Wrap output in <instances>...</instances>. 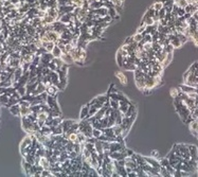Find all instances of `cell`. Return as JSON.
I'll return each instance as SVG.
<instances>
[{
  "mask_svg": "<svg viewBox=\"0 0 198 177\" xmlns=\"http://www.w3.org/2000/svg\"><path fill=\"white\" fill-rule=\"evenodd\" d=\"M115 58H117V63H118V65H119V67L122 68L123 61H124V56L121 54L120 51H118V52H117V56H115Z\"/></svg>",
  "mask_w": 198,
  "mask_h": 177,
  "instance_id": "4dcf8cb0",
  "label": "cell"
},
{
  "mask_svg": "<svg viewBox=\"0 0 198 177\" xmlns=\"http://www.w3.org/2000/svg\"><path fill=\"white\" fill-rule=\"evenodd\" d=\"M133 154H135V153H133L132 150H128V148H126V155H127V157H128V156L130 157V156H133Z\"/></svg>",
  "mask_w": 198,
  "mask_h": 177,
  "instance_id": "ee69618b",
  "label": "cell"
},
{
  "mask_svg": "<svg viewBox=\"0 0 198 177\" xmlns=\"http://www.w3.org/2000/svg\"><path fill=\"white\" fill-rule=\"evenodd\" d=\"M46 103L48 104V106L50 107L51 109L56 110V111H58V112H61V109H60V106H58L57 101H56V97H51V96H48V98H47V101H46Z\"/></svg>",
  "mask_w": 198,
  "mask_h": 177,
  "instance_id": "277c9868",
  "label": "cell"
},
{
  "mask_svg": "<svg viewBox=\"0 0 198 177\" xmlns=\"http://www.w3.org/2000/svg\"><path fill=\"white\" fill-rule=\"evenodd\" d=\"M129 104H130V102L128 101V100H126V101H120L119 110L121 111V114H122L123 116H124L126 112H127L128 107H129Z\"/></svg>",
  "mask_w": 198,
  "mask_h": 177,
  "instance_id": "30bf717a",
  "label": "cell"
},
{
  "mask_svg": "<svg viewBox=\"0 0 198 177\" xmlns=\"http://www.w3.org/2000/svg\"><path fill=\"white\" fill-rule=\"evenodd\" d=\"M74 123L73 120H63V122H61V127H63V132L64 133H67L69 129H70V127L72 126V124ZM63 133V134H64Z\"/></svg>",
  "mask_w": 198,
  "mask_h": 177,
  "instance_id": "2e32d148",
  "label": "cell"
},
{
  "mask_svg": "<svg viewBox=\"0 0 198 177\" xmlns=\"http://www.w3.org/2000/svg\"><path fill=\"white\" fill-rule=\"evenodd\" d=\"M112 129H114V133H115V137H117V136L122 135V133H123L122 127H121V125H119V124H115L114 126H112Z\"/></svg>",
  "mask_w": 198,
  "mask_h": 177,
  "instance_id": "f546056e",
  "label": "cell"
},
{
  "mask_svg": "<svg viewBox=\"0 0 198 177\" xmlns=\"http://www.w3.org/2000/svg\"><path fill=\"white\" fill-rule=\"evenodd\" d=\"M16 90H17L18 93H19L20 97H24V96H25V94H27V87H25V86H20V87H18Z\"/></svg>",
  "mask_w": 198,
  "mask_h": 177,
  "instance_id": "836d02e7",
  "label": "cell"
},
{
  "mask_svg": "<svg viewBox=\"0 0 198 177\" xmlns=\"http://www.w3.org/2000/svg\"><path fill=\"white\" fill-rule=\"evenodd\" d=\"M145 158V160H146V162L148 163V165H151V166H154L155 169H157V170H160V168H161V165H160V161L159 160H157V159L155 158H153V157H144Z\"/></svg>",
  "mask_w": 198,
  "mask_h": 177,
  "instance_id": "9c48e42d",
  "label": "cell"
},
{
  "mask_svg": "<svg viewBox=\"0 0 198 177\" xmlns=\"http://www.w3.org/2000/svg\"><path fill=\"white\" fill-rule=\"evenodd\" d=\"M94 148H96V151L99 155H104V148H103V143L101 140L97 139L94 143Z\"/></svg>",
  "mask_w": 198,
  "mask_h": 177,
  "instance_id": "7402d4cb",
  "label": "cell"
},
{
  "mask_svg": "<svg viewBox=\"0 0 198 177\" xmlns=\"http://www.w3.org/2000/svg\"><path fill=\"white\" fill-rule=\"evenodd\" d=\"M61 122H63V118H61V116H58V117H53V119H52V123H51V127H55V126H57V125L61 124Z\"/></svg>",
  "mask_w": 198,
  "mask_h": 177,
  "instance_id": "4316f807",
  "label": "cell"
},
{
  "mask_svg": "<svg viewBox=\"0 0 198 177\" xmlns=\"http://www.w3.org/2000/svg\"><path fill=\"white\" fill-rule=\"evenodd\" d=\"M31 112H32L31 106H22V105H20V117H27Z\"/></svg>",
  "mask_w": 198,
  "mask_h": 177,
  "instance_id": "d6986e66",
  "label": "cell"
},
{
  "mask_svg": "<svg viewBox=\"0 0 198 177\" xmlns=\"http://www.w3.org/2000/svg\"><path fill=\"white\" fill-rule=\"evenodd\" d=\"M159 173H160V176H172L171 173L168 171V169L164 168V166H161L160 170H159Z\"/></svg>",
  "mask_w": 198,
  "mask_h": 177,
  "instance_id": "d590c367",
  "label": "cell"
},
{
  "mask_svg": "<svg viewBox=\"0 0 198 177\" xmlns=\"http://www.w3.org/2000/svg\"><path fill=\"white\" fill-rule=\"evenodd\" d=\"M43 169H50L51 166V163L50 161H49V158L46 157V156H43V157L39 158V165Z\"/></svg>",
  "mask_w": 198,
  "mask_h": 177,
  "instance_id": "4fadbf2b",
  "label": "cell"
},
{
  "mask_svg": "<svg viewBox=\"0 0 198 177\" xmlns=\"http://www.w3.org/2000/svg\"><path fill=\"white\" fill-rule=\"evenodd\" d=\"M85 2H86L85 0H67V4L72 6L73 7H83Z\"/></svg>",
  "mask_w": 198,
  "mask_h": 177,
  "instance_id": "8fae6325",
  "label": "cell"
},
{
  "mask_svg": "<svg viewBox=\"0 0 198 177\" xmlns=\"http://www.w3.org/2000/svg\"><path fill=\"white\" fill-rule=\"evenodd\" d=\"M22 118V128L25 132H27L28 134L33 135L34 134V126H33V122L31 121L28 117H21Z\"/></svg>",
  "mask_w": 198,
  "mask_h": 177,
  "instance_id": "3957f363",
  "label": "cell"
},
{
  "mask_svg": "<svg viewBox=\"0 0 198 177\" xmlns=\"http://www.w3.org/2000/svg\"><path fill=\"white\" fill-rule=\"evenodd\" d=\"M133 37V40H135L136 43H140V42H142V40H143L144 35L142 34V33H136Z\"/></svg>",
  "mask_w": 198,
  "mask_h": 177,
  "instance_id": "e575fe53",
  "label": "cell"
},
{
  "mask_svg": "<svg viewBox=\"0 0 198 177\" xmlns=\"http://www.w3.org/2000/svg\"><path fill=\"white\" fill-rule=\"evenodd\" d=\"M161 1H162V2H163V3H164V2H165V1H168V0H161Z\"/></svg>",
  "mask_w": 198,
  "mask_h": 177,
  "instance_id": "f6af8a7d",
  "label": "cell"
},
{
  "mask_svg": "<svg viewBox=\"0 0 198 177\" xmlns=\"http://www.w3.org/2000/svg\"><path fill=\"white\" fill-rule=\"evenodd\" d=\"M169 43L173 45L174 48H179L180 46H182L181 42H180V39L176 34H169Z\"/></svg>",
  "mask_w": 198,
  "mask_h": 177,
  "instance_id": "ba28073f",
  "label": "cell"
},
{
  "mask_svg": "<svg viewBox=\"0 0 198 177\" xmlns=\"http://www.w3.org/2000/svg\"><path fill=\"white\" fill-rule=\"evenodd\" d=\"M179 91H180V89H177V88H173L171 90V94H172V97L175 99V98H177L178 97V94H179Z\"/></svg>",
  "mask_w": 198,
  "mask_h": 177,
  "instance_id": "ab89813d",
  "label": "cell"
},
{
  "mask_svg": "<svg viewBox=\"0 0 198 177\" xmlns=\"http://www.w3.org/2000/svg\"><path fill=\"white\" fill-rule=\"evenodd\" d=\"M144 38L143 40L144 42H153V35L151 34H143Z\"/></svg>",
  "mask_w": 198,
  "mask_h": 177,
  "instance_id": "60d3db41",
  "label": "cell"
},
{
  "mask_svg": "<svg viewBox=\"0 0 198 177\" xmlns=\"http://www.w3.org/2000/svg\"><path fill=\"white\" fill-rule=\"evenodd\" d=\"M135 81H136V85L139 89H141V90H144L145 89V78L143 76H140V78H135Z\"/></svg>",
  "mask_w": 198,
  "mask_h": 177,
  "instance_id": "9a60e30c",
  "label": "cell"
},
{
  "mask_svg": "<svg viewBox=\"0 0 198 177\" xmlns=\"http://www.w3.org/2000/svg\"><path fill=\"white\" fill-rule=\"evenodd\" d=\"M51 53H52V55L54 56V57H61V54H63V51H61V49L60 47H58L57 45H55V47L53 48V50L51 51Z\"/></svg>",
  "mask_w": 198,
  "mask_h": 177,
  "instance_id": "cb8c5ba5",
  "label": "cell"
},
{
  "mask_svg": "<svg viewBox=\"0 0 198 177\" xmlns=\"http://www.w3.org/2000/svg\"><path fill=\"white\" fill-rule=\"evenodd\" d=\"M109 103H110V107H111L112 109H118V108H119V105H120L119 100L109 99Z\"/></svg>",
  "mask_w": 198,
  "mask_h": 177,
  "instance_id": "1f68e13d",
  "label": "cell"
},
{
  "mask_svg": "<svg viewBox=\"0 0 198 177\" xmlns=\"http://www.w3.org/2000/svg\"><path fill=\"white\" fill-rule=\"evenodd\" d=\"M174 4L178 7H181V9H186L189 2H187V0H174Z\"/></svg>",
  "mask_w": 198,
  "mask_h": 177,
  "instance_id": "d4e9b609",
  "label": "cell"
},
{
  "mask_svg": "<svg viewBox=\"0 0 198 177\" xmlns=\"http://www.w3.org/2000/svg\"><path fill=\"white\" fill-rule=\"evenodd\" d=\"M153 7L155 9V11L159 12L161 9H163L164 6H163V2L161 1V0H156V2L153 4Z\"/></svg>",
  "mask_w": 198,
  "mask_h": 177,
  "instance_id": "f1b7e54d",
  "label": "cell"
},
{
  "mask_svg": "<svg viewBox=\"0 0 198 177\" xmlns=\"http://www.w3.org/2000/svg\"><path fill=\"white\" fill-rule=\"evenodd\" d=\"M9 100H10L9 94H7L6 92H3V93H0V104H1V105L7 106V104L9 103Z\"/></svg>",
  "mask_w": 198,
  "mask_h": 177,
  "instance_id": "603a6c76",
  "label": "cell"
},
{
  "mask_svg": "<svg viewBox=\"0 0 198 177\" xmlns=\"http://www.w3.org/2000/svg\"><path fill=\"white\" fill-rule=\"evenodd\" d=\"M10 112L13 115V116H20V105L19 103L12 105L10 107Z\"/></svg>",
  "mask_w": 198,
  "mask_h": 177,
  "instance_id": "44dd1931",
  "label": "cell"
},
{
  "mask_svg": "<svg viewBox=\"0 0 198 177\" xmlns=\"http://www.w3.org/2000/svg\"><path fill=\"white\" fill-rule=\"evenodd\" d=\"M103 134V129H100V128H93V132H92V136L97 139H99L100 136Z\"/></svg>",
  "mask_w": 198,
  "mask_h": 177,
  "instance_id": "8d00e7d4",
  "label": "cell"
},
{
  "mask_svg": "<svg viewBox=\"0 0 198 177\" xmlns=\"http://www.w3.org/2000/svg\"><path fill=\"white\" fill-rule=\"evenodd\" d=\"M58 91H60V88H58L56 85L52 84V83L48 84V85L46 86V92H47L48 96L56 97V96H57V93H58Z\"/></svg>",
  "mask_w": 198,
  "mask_h": 177,
  "instance_id": "5b68a950",
  "label": "cell"
},
{
  "mask_svg": "<svg viewBox=\"0 0 198 177\" xmlns=\"http://www.w3.org/2000/svg\"><path fill=\"white\" fill-rule=\"evenodd\" d=\"M172 58H173V53H168V55H166L165 60L162 63V65H163V67H165V66H168L169 63H171Z\"/></svg>",
  "mask_w": 198,
  "mask_h": 177,
  "instance_id": "d6a6232c",
  "label": "cell"
},
{
  "mask_svg": "<svg viewBox=\"0 0 198 177\" xmlns=\"http://www.w3.org/2000/svg\"><path fill=\"white\" fill-rule=\"evenodd\" d=\"M135 112H137V110H136V106L133 103H130L129 104V107H128L127 112H126V114L124 115V117H130V116H133Z\"/></svg>",
  "mask_w": 198,
  "mask_h": 177,
  "instance_id": "83f0119b",
  "label": "cell"
},
{
  "mask_svg": "<svg viewBox=\"0 0 198 177\" xmlns=\"http://www.w3.org/2000/svg\"><path fill=\"white\" fill-rule=\"evenodd\" d=\"M133 42H135V40H133V37H128L127 39L125 40L124 43H126V45H129V43H132Z\"/></svg>",
  "mask_w": 198,
  "mask_h": 177,
  "instance_id": "7bdbcfd3",
  "label": "cell"
},
{
  "mask_svg": "<svg viewBox=\"0 0 198 177\" xmlns=\"http://www.w3.org/2000/svg\"><path fill=\"white\" fill-rule=\"evenodd\" d=\"M190 155H191V159L195 161H198V150L195 145H189Z\"/></svg>",
  "mask_w": 198,
  "mask_h": 177,
  "instance_id": "5bb4252c",
  "label": "cell"
},
{
  "mask_svg": "<svg viewBox=\"0 0 198 177\" xmlns=\"http://www.w3.org/2000/svg\"><path fill=\"white\" fill-rule=\"evenodd\" d=\"M79 130L84 133L87 138L93 137L92 136V132H93V126H92L91 122L87 119H83L79 122Z\"/></svg>",
  "mask_w": 198,
  "mask_h": 177,
  "instance_id": "7a4b0ae2",
  "label": "cell"
},
{
  "mask_svg": "<svg viewBox=\"0 0 198 177\" xmlns=\"http://www.w3.org/2000/svg\"><path fill=\"white\" fill-rule=\"evenodd\" d=\"M61 58L63 60V61L65 64H67V65H71V64L74 63L73 58H72V56L69 54L68 52H63V54H61Z\"/></svg>",
  "mask_w": 198,
  "mask_h": 177,
  "instance_id": "7c38bea8",
  "label": "cell"
},
{
  "mask_svg": "<svg viewBox=\"0 0 198 177\" xmlns=\"http://www.w3.org/2000/svg\"><path fill=\"white\" fill-rule=\"evenodd\" d=\"M89 103L87 105H85V106L82 107L81 109V112H79V118H81V120L83 119H86L87 117H88V112H89Z\"/></svg>",
  "mask_w": 198,
  "mask_h": 177,
  "instance_id": "ffe728a7",
  "label": "cell"
},
{
  "mask_svg": "<svg viewBox=\"0 0 198 177\" xmlns=\"http://www.w3.org/2000/svg\"><path fill=\"white\" fill-rule=\"evenodd\" d=\"M49 117V114L46 111H43V110H42V111H39L37 114V123L40 125V127L43 126V125H45L46 121H47Z\"/></svg>",
  "mask_w": 198,
  "mask_h": 177,
  "instance_id": "8992f818",
  "label": "cell"
},
{
  "mask_svg": "<svg viewBox=\"0 0 198 177\" xmlns=\"http://www.w3.org/2000/svg\"><path fill=\"white\" fill-rule=\"evenodd\" d=\"M124 148H125L124 143H120V142H118V141H112V142H110L109 151H110V153H111V152H117V151L123 150Z\"/></svg>",
  "mask_w": 198,
  "mask_h": 177,
  "instance_id": "52a82bcc",
  "label": "cell"
},
{
  "mask_svg": "<svg viewBox=\"0 0 198 177\" xmlns=\"http://www.w3.org/2000/svg\"><path fill=\"white\" fill-rule=\"evenodd\" d=\"M172 150L174 151L175 154H176L178 157L182 159H191V155H190V150H189V145L187 144H182V143H179V144H175Z\"/></svg>",
  "mask_w": 198,
  "mask_h": 177,
  "instance_id": "6da1fadb",
  "label": "cell"
},
{
  "mask_svg": "<svg viewBox=\"0 0 198 177\" xmlns=\"http://www.w3.org/2000/svg\"><path fill=\"white\" fill-rule=\"evenodd\" d=\"M100 122H101L102 128H106V127H108V117L104 116L103 118H101V119H100Z\"/></svg>",
  "mask_w": 198,
  "mask_h": 177,
  "instance_id": "74e56055",
  "label": "cell"
},
{
  "mask_svg": "<svg viewBox=\"0 0 198 177\" xmlns=\"http://www.w3.org/2000/svg\"><path fill=\"white\" fill-rule=\"evenodd\" d=\"M42 176L43 177H48V176H53V173L50 169H43L42 172Z\"/></svg>",
  "mask_w": 198,
  "mask_h": 177,
  "instance_id": "f35d334b",
  "label": "cell"
},
{
  "mask_svg": "<svg viewBox=\"0 0 198 177\" xmlns=\"http://www.w3.org/2000/svg\"><path fill=\"white\" fill-rule=\"evenodd\" d=\"M145 29H146V25L145 24H142V25H141V27L138 28L137 33H142V34H143V32L145 31Z\"/></svg>",
  "mask_w": 198,
  "mask_h": 177,
  "instance_id": "b9f144b4",
  "label": "cell"
},
{
  "mask_svg": "<svg viewBox=\"0 0 198 177\" xmlns=\"http://www.w3.org/2000/svg\"><path fill=\"white\" fill-rule=\"evenodd\" d=\"M103 134H105L108 137H111V138H115V135L114 133V129H112V127H106V128H103Z\"/></svg>",
  "mask_w": 198,
  "mask_h": 177,
  "instance_id": "484cf974",
  "label": "cell"
},
{
  "mask_svg": "<svg viewBox=\"0 0 198 177\" xmlns=\"http://www.w3.org/2000/svg\"><path fill=\"white\" fill-rule=\"evenodd\" d=\"M197 174H198V166H197Z\"/></svg>",
  "mask_w": 198,
  "mask_h": 177,
  "instance_id": "bcb514c9",
  "label": "cell"
},
{
  "mask_svg": "<svg viewBox=\"0 0 198 177\" xmlns=\"http://www.w3.org/2000/svg\"><path fill=\"white\" fill-rule=\"evenodd\" d=\"M115 78L119 79V82L122 85H127V78H126V75L123 72H121V71L115 72Z\"/></svg>",
  "mask_w": 198,
  "mask_h": 177,
  "instance_id": "ac0fdd59",
  "label": "cell"
},
{
  "mask_svg": "<svg viewBox=\"0 0 198 177\" xmlns=\"http://www.w3.org/2000/svg\"><path fill=\"white\" fill-rule=\"evenodd\" d=\"M43 92H46V85L43 83V82H39L37 87H36L35 91L33 92V96H38V94L43 93Z\"/></svg>",
  "mask_w": 198,
  "mask_h": 177,
  "instance_id": "e0dca14e",
  "label": "cell"
}]
</instances>
